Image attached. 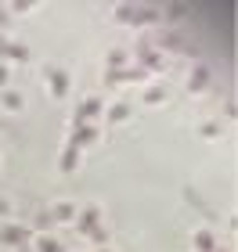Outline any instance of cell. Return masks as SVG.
<instances>
[{
  "label": "cell",
  "instance_id": "obj_1",
  "mask_svg": "<svg viewBox=\"0 0 238 252\" xmlns=\"http://www.w3.org/2000/svg\"><path fill=\"white\" fill-rule=\"evenodd\" d=\"M0 51H4V58H18V62L29 58V47H26V43H15V40H4Z\"/></svg>",
  "mask_w": 238,
  "mask_h": 252
},
{
  "label": "cell",
  "instance_id": "obj_2",
  "mask_svg": "<svg viewBox=\"0 0 238 252\" xmlns=\"http://www.w3.org/2000/svg\"><path fill=\"white\" fill-rule=\"evenodd\" d=\"M94 137H98L94 126L79 123V126H76V133H72V148H79V144H94Z\"/></svg>",
  "mask_w": 238,
  "mask_h": 252
},
{
  "label": "cell",
  "instance_id": "obj_3",
  "mask_svg": "<svg viewBox=\"0 0 238 252\" xmlns=\"http://www.w3.org/2000/svg\"><path fill=\"white\" fill-rule=\"evenodd\" d=\"M47 76H51V90H54V94H58V97H62V94H65V90H69V76H65V72H62V68H51V72H47Z\"/></svg>",
  "mask_w": 238,
  "mask_h": 252
},
{
  "label": "cell",
  "instance_id": "obj_4",
  "mask_svg": "<svg viewBox=\"0 0 238 252\" xmlns=\"http://www.w3.org/2000/svg\"><path fill=\"white\" fill-rule=\"evenodd\" d=\"M98 220H101V213H98V209H87L83 216H79V231H83V234L98 231Z\"/></svg>",
  "mask_w": 238,
  "mask_h": 252
},
{
  "label": "cell",
  "instance_id": "obj_5",
  "mask_svg": "<svg viewBox=\"0 0 238 252\" xmlns=\"http://www.w3.org/2000/svg\"><path fill=\"white\" fill-rule=\"evenodd\" d=\"M98 112H101V101H98V97H90L87 105H83V108L76 112V123H83V119H94Z\"/></svg>",
  "mask_w": 238,
  "mask_h": 252
},
{
  "label": "cell",
  "instance_id": "obj_6",
  "mask_svg": "<svg viewBox=\"0 0 238 252\" xmlns=\"http://www.w3.org/2000/svg\"><path fill=\"white\" fill-rule=\"evenodd\" d=\"M137 58H141L144 68H155V65H159V54L148 47V43H141V47H137Z\"/></svg>",
  "mask_w": 238,
  "mask_h": 252
},
{
  "label": "cell",
  "instance_id": "obj_7",
  "mask_svg": "<svg viewBox=\"0 0 238 252\" xmlns=\"http://www.w3.org/2000/svg\"><path fill=\"white\" fill-rule=\"evenodd\" d=\"M0 238H4L7 245H22V242H26V231H22V227H4Z\"/></svg>",
  "mask_w": 238,
  "mask_h": 252
},
{
  "label": "cell",
  "instance_id": "obj_8",
  "mask_svg": "<svg viewBox=\"0 0 238 252\" xmlns=\"http://www.w3.org/2000/svg\"><path fill=\"white\" fill-rule=\"evenodd\" d=\"M76 162H79V152L69 144V148H65V155H62V169L69 173V169H76Z\"/></svg>",
  "mask_w": 238,
  "mask_h": 252
},
{
  "label": "cell",
  "instance_id": "obj_9",
  "mask_svg": "<svg viewBox=\"0 0 238 252\" xmlns=\"http://www.w3.org/2000/svg\"><path fill=\"white\" fill-rule=\"evenodd\" d=\"M195 245H199L202 252H213V234H209V231H199V234H195Z\"/></svg>",
  "mask_w": 238,
  "mask_h": 252
},
{
  "label": "cell",
  "instance_id": "obj_10",
  "mask_svg": "<svg viewBox=\"0 0 238 252\" xmlns=\"http://www.w3.org/2000/svg\"><path fill=\"white\" fill-rule=\"evenodd\" d=\"M206 83H209V72H206V68H195V76H191V90H202Z\"/></svg>",
  "mask_w": 238,
  "mask_h": 252
},
{
  "label": "cell",
  "instance_id": "obj_11",
  "mask_svg": "<svg viewBox=\"0 0 238 252\" xmlns=\"http://www.w3.org/2000/svg\"><path fill=\"white\" fill-rule=\"evenodd\" d=\"M127 116H130V105H116V108L108 112V119H112V123H119V119H127Z\"/></svg>",
  "mask_w": 238,
  "mask_h": 252
},
{
  "label": "cell",
  "instance_id": "obj_12",
  "mask_svg": "<svg viewBox=\"0 0 238 252\" xmlns=\"http://www.w3.org/2000/svg\"><path fill=\"white\" fill-rule=\"evenodd\" d=\"M123 62H127V54H123V51H112L108 54V65H112V72H119V65Z\"/></svg>",
  "mask_w": 238,
  "mask_h": 252
},
{
  "label": "cell",
  "instance_id": "obj_13",
  "mask_svg": "<svg viewBox=\"0 0 238 252\" xmlns=\"http://www.w3.org/2000/svg\"><path fill=\"white\" fill-rule=\"evenodd\" d=\"M4 105H7V108H22V94H15V90H7V94H4Z\"/></svg>",
  "mask_w": 238,
  "mask_h": 252
},
{
  "label": "cell",
  "instance_id": "obj_14",
  "mask_svg": "<svg viewBox=\"0 0 238 252\" xmlns=\"http://www.w3.org/2000/svg\"><path fill=\"white\" fill-rule=\"evenodd\" d=\"M51 216H58V220H72V205H58Z\"/></svg>",
  "mask_w": 238,
  "mask_h": 252
},
{
  "label": "cell",
  "instance_id": "obj_15",
  "mask_svg": "<svg viewBox=\"0 0 238 252\" xmlns=\"http://www.w3.org/2000/svg\"><path fill=\"white\" fill-rule=\"evenodd\" d=\"M36 252H62V245H58V242H47V238H43Z\"/></svg>",
  "mask_w": 238,
  "mask_h": 252
},
{
  "label": "cell",
  "instance_id": "obj_16",
  "mask_svg": "<svg viewBox=\"0 0 238 252\" xmlns=\"http://www.w3.org/2000/svg\"><path fill=\"white\" fill-rule=\"evenodd\" d=\"M51 223H54L51 213H40V216H36V227H51Z\"/></svg>",
  "mask_w": 238,
  "mask_h": 252
},
{
  "label": "cell",
  "instance_id": "obj_17",
  "mask_svg": "<svg viewBox=\"0 0 238 252\" xmlns=\"http://www.w3.org/2000/svg\"><path fill=\"white\" fill-rule=\"evenodd\" d=\"M144 97H148V101H159V97H163V87H152V90H148Z\"/></svg>",
  "mask_w": 238,
  "mask_h": 252
},
{
  "label": "cell",
  "instance_id": "obj_18",
  "mask_svg": "<svg viewBox=\"0 0 238 252\" xmlns=\"http://www.w3.org/2000/svg\"><path fill=\"white\" fill-rule=\"evenodd\" d=\"M4 79H7V68H4V65H0V83H4Z\"/></svg>",
  "mask_w": 238,
  "mask_h": 252
},
{
  "label": "cell",
  "instance_id": "obj_19",
  "mask_svg": "<svg viewBox=\"0 0 238 252\" xmlns=\"http://www.w3.org/2000/svg\"><path fill=\"white\" fill-rule=\"evenodd\" d=\"M0 43H4V36H0Z\"/></svg>",
  "mask_w": 238,
  "mask_h": 252
}]
</instances>
